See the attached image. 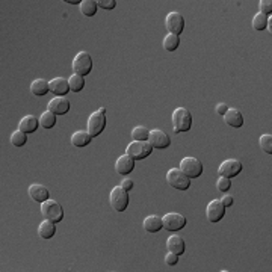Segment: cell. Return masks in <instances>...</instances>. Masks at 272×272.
Segmentation results:
<instances>
[{
  "instance_id": "obj_26",
  "label": "cell",
  "mask_w": 272,
  "mask_h": 272,
  "mask_svg": "<svg viewBox=\"0 0 272 272\" xmlns=\"http://www.w3.org/2000/svg\"><path fill=\"white\" fill-rule=\"evenodd\" d=\"M97 2L95 0H82L80 2V12L87 17H92L97 12Z\"/></svg>"
},
{
  "instance_id": "obj_38",
  "label": "cell",
  "mask_w": 272,
  "mask_h": 272,
  "mask_svg": "<svg viewBox=\"0 0 272 272\" xmlns=\"http://www.w3.org/2000/svg\"><path fill=\"white\" fill-rule=\"evenodd\" d=\"M121 186H123V188L129 192V191H132L133 189V180H130V179H124L121 183H120Z\"/></svg>"
},
{
  "instance_id": "obj_27",
  "label": "cell",
  "mask_w": 272,
  "mask_h": 272,
  "mask_svg": "<svg viewBox=\"0 0 272 272\" xmlns=\"http://www.w3.org/2000/svg\"><path fill=\"white\" fill-rule=\"evenodd\" d=\"M180 45V37L179 35H173V33H168V35L163 38V48L166 52H174V50Z\"/></svg>"
},
{
  "instance_id": "obj_16",
  "label": "cell",
  "mask_w": 272,
  "mask_h": 272,
  "mask_svg": "<svg viewBox=\"0 0 272 272\" xmlns=\"http://www.w3.org/2000/svg\"><path fill=\"white\" fill-rule=\"evenodd\" d=\"M48 87H50V91L56 94V97H65V94H68V91H71L70 85H68V80L64 77L52 79L48 82Z\"/></svg>"
},
{
  "instance_id": "obj_35",
  "label": "cell",
  "mask_w": 272,
  "mask_h": 272,
  "mask_svg": "<svg viewBox=\"0 0 272 272\" xmlns=\"http://www.w3.org/2000/svg\"><path fill=\"white\" fill-rule=\"evenodd\" d=\"M97 6H100L101 9H108V11H111V9H113V8L116 6V2H115V0H98V2H97Z\"/></svg>"
},
{
  "instance_id": "obj_36",
  "label": "cell",
  "mask_w": 272,
  "mask_h": 272,
  "mask_svg": "<svg viewBox=\"0 0 272 272\" xmlns=\"http://www.w3.org/2000/svg\"><path fill=\"white\" fill-rule=\"evenodd\" d=\"M165 263H166L168 266L177 265V263H179V256H177V254H174V252H169V251H168V254L165 256Z\"/></svg>"
},
{
  "instance_id": "obj_34",
  "label": "cell",
  "mask_w": 272,
  "mask_h": 272,
  "mask_svg": "<svg viewBox=\"0 0 272 272\" xmlns=\"http://www.w3.org/2000/svg\"><path fill=\"white\" fill-rule=\"evenodd\" d=\"M259 8H260V14L271 15V12H272V2H271V0H260Z\"/></svg>"
},
{
  "instance_id": "obj_22",
  "label": "cell",
  "mask_w": 272,
  "mask_h": 272,
  "mask_svg": "<svg viewBox=\"0 0 272 272\" xmlns=\"http://www.w3.org/2000/svg\"><path fill=\"white\" fill-rule=\"evenodd\" d=\"M50 91L48 82L45 79H35L30 83V92L37 97H43Z\"/></svg>"
},
{
  "instance_id": "obj_17",
  "label": "cell",
  "mask_w": 272,
  "mask_h": 272,
  "mask_svg": "<svg viewBox=\"0 0 272 272\" xmlns=\"http://www.w3.org/2000/svg\"><path fill=\"white\" fill-rule=\"evenodd\" d=\"M29 195L33 201H37V203H44L50 198L48 189L44 184H38V183H33L29 186Z\"/></svg>"
},
{
  "instance_id": "obj_19",
  "label": "cell",
  "mask_w": 272,
  "mask_h": 272,
  "mask_svg": "<svg viewBox=\"0 0 272 272\" xmlns=\"http://www.w3.org/2000/svg\"><path fill=\"white\" fill-rule=\"evenodd\" d=\"M224 121L227 126L230 127H234V129H239L244 126V116L242 113L234 109V108H230L226 113H224Z\"/></svg>"
},
{
  "instance_id": "obj_31",
  "label": "cell",
  "mask_w": 272,
  "mask_h": 272,
  "mask_svg": "<svg viewBox=\"0 0 272 272\" xmlns=\"http://www.w3.org/2000/svg\"><path fill=\"white\" fill-rule=\"evenodd\" d=\"M266 24H268V15H263V14H256L252 19V27L256 30H263L266 29Z\"/></svg>"
},
{
  "instance_id": "obj_4",
  "label": "cell",
  "mask_w": 272,
  "mask_h": 272,
  "mask_svg": "<svg viewBox=\"0 0 272 272\" xmlns=\"http://www.w3.org/2000/svg\"><path fill=\"white\" fill-rule=\"evenodd\" d=\"M106 109L105 108H100L98 111L92 112L88 118V133L92 136V138H95V136H98L101 132L105 130L106 127Z\"/></svg>"
},
{
  "instance_id": "obj_8",
  "label": "cell",
  "mask_w": 272,
  "mask_h": 272,
  "mask_svg": "<svg viewBox=\"0 0 272 272\" xmlns=\"http://www.w3.org/2000/svg\"><path fill=\"white\" fill-rule=\"evenodd\" d=\"M180 169L189 179H197L203 174V163L197 158H184L180 162Z\"/></svg>"
},
{
  "instance_id": "obj_40",
  "label": "cell",
  "mask_w": 272,
  "mask_h": 272,
  "mask_svg": "<svg viewBox=\"0 0 272 272\" xmlns=\"http://www.w3.org/2000/svg\"><path fill=\"white\" fill-rule=\"evenodd\" d=\"M266 29L269 30V33H272V19L268 17V24H266Z\"/></svg>"
},
{
  "instance_id": "obj_12",
  "label": "cell",
  "mask_w": 272,
  "mask_h": 272,
  "mask_svg": "<svg viewBox=\"0 0 272 272\" xmlns=\"http://www.w3.org/2000/svg\"><path fill=\"white\" fill-rule=\"evenodd\" d=\"M148 142L151 144L153 148H159V150H165L171 145V138L160 129H155L150 130L148 135Z\"/></svg>"
},
{
  "instance_id": "obj_3",
  "label": "cell",
  "mask_w": 272,
  "mask_h": 272,
  "mask_svg": "<svg viewBox=\"0 0 272 272\" xmlns=\"http://www.w3.org/2000/svg\"><path fill=\"white\" fill-rule=\"evenodd\" d=\"M41 213L44 216V219H48L52 221V223H61V221L64 219V209L62 206L55 201V200H47L44 203H41Z\"/></svg>"
},
{
  "instance_id": "obj_13",
  "label": "cell",
  "mask_w": 272,
  "mask_h": 272,
  "mask_svg": "<svg viewBox=\"0 0 272 272\" xmlns=\"http://www.w3.org/2000/svg\"><path fill=\"white\" fill-rule=\"evenodd\" d=\"M226 215V206L221 200H212L206 207V216L210 223H219Z\"/></svg>"
},
{
  "instance_id": "obj_20",
  "label": "cell",
  "mask_w": 272,
  "mask_h": 272,
  "mask_svg": "<svg viewBox=\"0 0 272 272\" xmlns=\"http://www.w3.org/2000/svg\"><path fill=\"white\" fill-rule=\"evenodd\" d=\"M40 126V120L37 116H33V115H26L23 116L20 123H19V130L24 132V133H33Z\"/></svg>"
},
{
  "instance_id": "obj_18",
  "label": "cell",
  "mask_w": 272,
  "mask_h": 272,
  "mask_svg": "<svg viewBox=\"0 0 272 272\" xmlns=\"http://www.w3.org/2000/svg\"><path fill=\"white\" fill-rule=\"evenodd\" d=\"M166 248L169 252H174L177 256H181L186 249V244L183 241V237L179 236V234H171L166 239Z\"/></svg>"
},
{
  "instance_id": "obj_6",
  "label": "cell",
  "mask_w": 272,
  "mask_h": 272,
  "mask_svg": "<svg viewBox=\"0 0 272 272\" xmlns=\"http://www.w3.org/2000/svg\"><path fill=\"white\" fill-rule=\"evenodd\" d=\"M109 203L112 209H115L116 212H124L129 206V194L127 191L123 188V186H115V188L111 191L109 195Z\"/></svg>"
},
{
  "instance_id": "obj_10",
  "label": "cell",
  "mask_w": 272,
  "mask_h": 272,
  "mask_svg": "<svg viewBox=\"0 0 272 272\" xmlns=\"http://www.w3.org/2000/svg\"><path fill=\"white\" fill-rule=\"evenodd\" d=\"M165 27L173 35H180L184 30V19L179 12H169L165 19Z\"/></svg>"
},
{
  "instance_id": "obj_2",
  "label": "cell",
  "mask_w": 272,
  "mask_h": 272,
  "mask_svg": "<svg viewBox=\"0 0 272 272\" xmlns=\"http://www.w3.org/2000/svg\"><path fill=\"white\" fill-rule=\"evenodd\" d=\"M166 183L173 186L174 189L179 191H186L191 186V179L186 176L180 168H171L166 173Z\"/></svg>"
},
{
  "instance_id": "obj_24",
  "label": "cell",
  "mask_w": 272,
  "mask_h": 272,
  "mask_svg": "<svg viewBox=\"0 0 272 272\" xmlns=\"http://www.w3.org/2000/svg\"><path fill=\"white\" fill-rule=\"evenodd\" d=\"M92 139V136L88 133V132H85V130H77L73 133L71 136V144L74 147H87Z\"/></svg>"
},
{
  "instance_id": "obj_33",
  "label": "cell",
  "mask_w": 272,
  "mask_h": 272,
  "mask_svg": "<svg viewBox=\"0 0 272 272\" xmlns=\"http://www.w3.org/2000/svg\"><path fill=\"white\" fill-rule=\"evenodd\" d=\"M231 188V181L228 177H223V176H219V179L216 180V189L219 192H227L228 189Z\"/></svg>"
},
{
  "instance_id": "obj_7",
  "label": "cell",
  "mask_w": 272,
  "mask_h": 272,
  "mask_svg": "<svg viewBox=\"0 0 272 272\" xmlns=\"http://www.w3.org/2000/svg\"><path fill=\"white\" fill-rule=\"evenodd\" d=\"M73 70L79 76H88L92 70V58L88 52H79L73 59Z\"/></svg>"
},
{
  "instance_id": "obj_1",
  "label": "cell",
  "mask_w": 272,
  "mask_h": 272,
  "mask_svg": "<svg viewBox=\"0 0 272 272\" xmlns=\"http://www.w3.org/2000/svg\"><path fill=\"white\" fill-rule=\"evenodd\" d=\"M173 127L176 133L188 132L192 127V115L186 108H177L173 112Z\"/></svg>"
},
{
  "instance_id": "obj_39",
  "label": "cell",
  "mask_w": 272,
  "mask_h": 272,
  "mask_svg": "<svg viewBox=\"0 0 272 272\" xmlns=\"http://www.w3.org/2000/svg\"><path fill=\"white\" fill-rule=\"evenodd\" d=\"M221 201H223V204H224L226 207H230V206H233V203H234V200H233V197H231V195H224V197H223V200H221Z\"/></svg>"
},
{
  "instance_id": "obj_9",
  "label": "cell",
  "mask_w": 272,
  "mask_h": 272,
  "mask_svg": "<svg viewBox=\"0 0 272 272\" xmlns=\"http://www.w3.org/2000/svg\"><path fill=\"white\" fill-rule=\"evenodd\" d=\"M162 223H163V228H166L168 231H179L181 228H184L186 226V218L181 213H176V212H169L162 218Z\"/></svg>"
},
{
  "instance_id": "obj_28",
  "label": "cell",
  "mask_w": 272,
  "mask_h": 272,
  "mask_svg": "<svg viewBox=\"0 0 272 272\" xmlns=\"http://www.w3.org/2000/svg\"><path fill=\"white\" fill-rule=\"evenodd\" d=\"M68 85H70V90L73 92H80L85 87V79L83 76H79V74H73L70 76V79H68Z\"/></svg>"
},
{
  "instance_id": "obj_30",
  "label": "cell",
  "mask_w": 272,
  "mask_h": 272,
  "mask_svg": "<svg viewBox=\"0 0 272 272\" xmlns=\"http://www.w3.org/2000/svg\"><path fill=\"white\" fill-rule=\"evenodd\" d=\"M148 129L144 127V126H136L133 130H132V138L133 141H148Z\"/></svg>"
},
{
  "instance_id": "obj_32",
  "label": "cell",
  "mask_w": 272,
  "mask_h": 272,
  "mask_svg": "<svg viewBox=\"0 0 272 272\" xmlns=\"http://www.w3.org/2000/svg\"><path fill=\"white\" fill-rule=\"evenodd\" d=\"M259 144H260V148L265 153H268V155H272V135H268V133L262 135Z\"/></svg>"
},
{
  "instance_id": "obj_14",
  "label": "cell",
  "mask_w": 272,
  "mask_h": 272,
  "mask_svg": "<svg viewBox=\"0 0 272 272\" xmlns=\"http://www.w3.org/2000/svg\"><path fill=\"white\" fill-rule=\"evenodd\" d=\"M135 168V159L129 155H121L115 162V171L121 176H127L133 171Z\"/></svg>"
},
{
  "instance_id": "obj_37",
  "label": "cell",
  "mask_w": 272,
  "mask_h": 272,
  "mask_svg": "<svg viewBox=\"0 0 272 272\" xmlns=\"http://www.w3.org/2000/svg\"><path fill=\"white\" fill-rule=\"evenodd\" d=\"M228 109H230V108H228L226 103H218L216 108H215V112H216L218 115H223V116H224V113H226Z\"/></svg>"
},
{
  "instance_id": "obj_29",
  "label": "cell",
  "mask_w": 272,
  "mask_h": 272,
  "mask_svg": "<svg viewBox=\"0 0 272 272\" xmlns=\"http://www.w3.org/2000/svg\"><path fill=\"white\" fill-rule=\"evenodd\" d=\"M27 142V133L22 132V130H15L11 135V144L14 147H23Z\"/></svg>"
},
{
  "instance_id": "obj_15",
  "label": "cell",
  "mask_w": 272,
  "mask_h": 272,
  "mask_svg": "<svg viewBox=\"0 0 272 272\" xmlns=\"http://www.w3.org/2000/svg\"><path fill=\"white\" fill-rule=\"evenodd\" d=\"M48 111L53 112L55 115H65L68 111H70V101H68L65 97H55L48 101Z\"/></svg>"
},
{
  "instance_id": "obj_11",
  "label": "cell",
  "mask_w": 272,
  "mask_h": 272,
  "mask_svg": "<svg viewBox=\"0 0 272 272\" xmlns=\"http://www.w3.org/2000/svg\"><path fill=\"white\" fill-rule=\"evenodd\" d=\"M241 171H242V163L237 159H227L218 168V174L223 177H228V179L239 176Z\"/></svg>"
},
{
  "instance_id": "obj_25",
  "label": "cell",
  "mask_w": 272,
  "mask_h": 272,
  "mask_svg": "<svg viewBox=\"0 0 272 272\" xmlns=\"http://www.w3.org/2000/svg\"><path fill=\"white\" fill-rule=\"evenodd\" d=\"M55 124H56V115L53 112L45 111V112L41 113V116H40V126L43 129H52V127H55Z\"/></svg>"
},
{
  "instance_id": "obj_23",
  "label": "cell",
  "mask_w": 272,
  "mask_h": 272,
  "mask_svg": "<svg viewBox=\"0 0 272 272\" xmlns=\"http://www.w3.org/2000/svg\"><path fill=\"white\" fill-rule=\"evenodd\" d=\"M55 233H56V227H55V223H52V221L45 219L38 226V234L43 237V239H52Z\"/></svg>"
},
{
  "instance_id": "obj_21",
  "label": "cell",
  "mask_w": 272,
  "mask_h": 272,
  "mask_svg": "<svg viewBox=\"0 0 272 272\" xmlns=\"http://www.w3.org/2000/svg\"><path fill=\"white\" fill-rule=\"evenodd\" d=\"M162 228H163L162 218H159L158 215H148L144 219V230L147 233H158Z\"/></svg>"
},
{
  "instance_id": "obj_5",
  "label": "cell",
  "mask_w": 272,
  "mask_h": 272,
  "mask_svg": "<svg viewBox=\"0 0 272 272\" xmlns=\"http://www.w3.org/2000/svg\"><path fill=\"white\" fill-rule=\"evenodd\" d=\"M153 147L148 141H133L127 145L126 148V155L133 158L135 160H141L145 159L151 155Z\"/></svg>"
}]
</instances>
